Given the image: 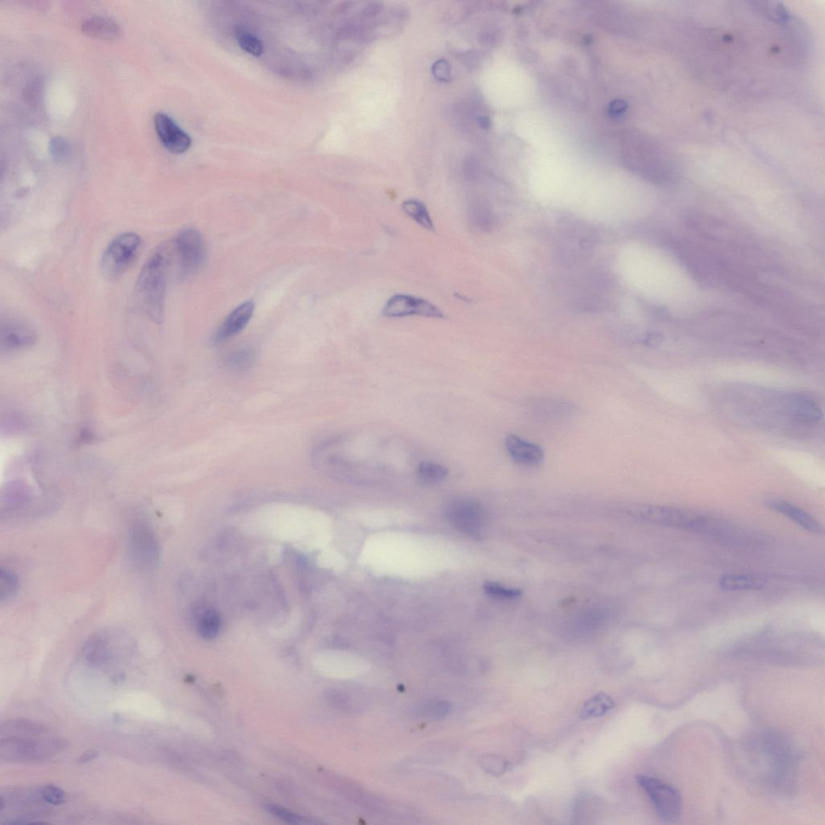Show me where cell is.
<instances>
[{
  "label": "cell",
  "instance_id": "cell-24",
  "mask_svg": "<svg viewBox=\"0 0 825 825\" xmlns=\"http://www.w3.org/2000/svg\"><path fill=\"white\" fill-rule=\"evenodd\" d=\"M402 210L409 218L416 222L423 229L428 231L435 229L433 220L430 217L428 208L422 202L417 200V199H408L403 203Z\"/></svg>",
  "mask_w": 825,
  "mask_h": 825
},
{
  "label": "cell",
  "instance_id": "cell-4",
  "mask_svg": "<svg viewBox=\"0 0 825 825\" xmlns=\"http://www.w3.org/2000/svg\"><path fill=\"white\" fill-rule=\"evenodd\" d=\"M637 782L650 798L660 820L668 824L678 822L682 814V798L678 790L647 776H637Z\"/></svg>",
  "mask_w": 825,
  "mask_h": 825
},
{
  "label": "cell",
  "instance_id": "cell-18",
  "mask_svg": "<svg viewBox=\"0 0 825 825\" xmlns=\"http://www.w3.org/2000/svg\"><path fill=\"white\" fill-rule=\"evenodd\" d=\"M45 732L47 730L42 725L24 719L11 720L1 725V737L42 736Z\"/></svg>",
  "mask_w": 825,
  "mask_h": 825
},
{
  "label": "cell",
  "instance_id": "cell-10",
  "mask_svg": "<svg viewBox=\"0 0 825 825\" xmlns=\"http://www.w3.org/2000/svg\"><path fill=\"white\" fill-rule=\"evenodd\" d=\"M156 132L162 144L169 152L181 155L190 150L192 140L171 118L164 113L155 116Z\"/></svg>",
  "mask_w": 825,
  "mask_h": 825
},
{
  "label": "cell",
  "instance_id": "cell-7",
  "mask_svg": "<svg viewBox=\"0 0 825 825\" xmlns=\"http://www.w3.org/2000/svg\"><path fill=\"white\" fill-rule=\"evenodd\" d=\"M128 554L131 561L142 571H150L159 559L157 539L152 527L145 522H136L131 528L128 536Z\"/></svg>",
  "mask_w": 825,
  "mask_h": 825
},
{
  "label": "cell",
  "instance_id": "cell-17",
  "mask_svg": "<svg viewBox=\"0 0 825 825\" xmlns=\"http://www.w3.org/2000/svg\"><path fill=\"white\" fill-rule=\"evenodd\" d=\"M110 645L105 635H95L83 647V656L90 665L104 663L110 658Z\"/></svg>",
  "mask_w": 825,
  "mask_h": 825
},
{
  "label": "cell",
  "instance_id": "cell-1",
  "mask_svg": "<svg viewBox=\"0 0 825 825\" xmlns=\"http://www.w3.org/2000/svg\"><path fill=\"white\" fill-rule=\"evenodd\" d=\"M174 258V244L157 248L146 261L136 284V297L142 309L157 324L162 323L168 274Z\"/></svg>",
  "mask_w": 825,
  "mask_h": 825
},
{
  "label": "cell",
  "instance_id": "cell-27",
  "mask_svg": "<svg viewBox=\"0 0 825 825\" xmlns=\"http://www.w3.org/2000/svg\"><path fill=\"white\" fill-rule=\"evenodd\" d=\"M237 41L242 49L248 54L259 56L263 53V44L260 40L248 32L241 31L237 34Z\"/></svg>",
  "mask_w": 825,
  "mask_h": 825
},
{
  "label": "cell",
  "instance_id": "cell-15",
  "mask_svg": "<svg viewBox=\"0 0 825 825\" xmlns=\"http://www.w3.org/2000/svg\"><path fill=\"white\" fill-rule=\"evenodd\" d=\"M81 30L86 35L104 40H116L123 35L117 22L107 17L95 16L82 21Z\"/></svg>",
  "mask_w": 825,
  "mask_h": 825
},
{
  "label": "cell",
  "instance_id": "cell-2",
  "mask_svg": "<svg viewBox=\"0 0 825 825\" xmlns=\"http://www.w3.org/2000/svg\"><path fill=\"white\" fill-rule=\"evenodd\" d=\"M38 736L1 737L0 756L6 761H43L58 755L66 748V742L59 738H38Z\"/></svg>",
  "mask_w": 825,
  "mask_h": 825
},
{
  "label": "cell",
  "instance_id": "cell-5",
  "mask_svg": "<svg viewBox=\"0 0 825 825\" xmlns=\"http://www.w3.org/2000/svg\"><path fill=\"white\" fill-rule=\"evenodd\" d=\"M640 519L666 527L704 531L710 526L707 517L690 510L667 506H646L639 512Z\"/></svg>",
  "mask_w": 825,
  "mask_h": 825
},
{
  "label": "cell",
  "instance_id": "cell-16",
  "mask_svg": "<svg viewBox=\"0 0 825 825\" xmlns=\"http://www.w3.org/2000/svg\"><path fill=\"white\" fill-rule=\"evenodd\" d=\"M790 413L802 422L818 423L822 418V411L817 403L811 398L800 395H794L788 399Z\"/></svg>",
  "mask_w": 825,
  "mask_h": 825
},
{
  "label": "cell",
  "instance_id": "cell-3",
  "mask_svg": "<svg viewBox=\"0 0 825 825\" xmlns=\"http://www.w3.org/2000/svg\"><path fill=\"white\" fill-rule=\"evenodd\" d=\"M140 246V238L133 232H125L114 238L102 254V274L108 280L121 277L133 264Z\"/></svg>",
  "mask_w": 825,
  "mask_h": 825
},
{
  "label": "cell",
  "instance_id": "cell-23",
  "mask_svg": "<svg viewBox=\"0 0 825 825\" xmlns=\"http://www.w3.org/2000/svg\"><path fill=\"white\" fill-rule=\"evenodd\" d=\"M195 616L199 634L206 639H215L220 627V618L217 612L207 610L200 613L198 610Z\"/></svg>",
  "mask_w": 825,
  "mask_h": 825
},
{
  "label": "cell",
  "instance_id": "cell-28",
  "mask_svg": "<svg viewBox=\"0 0 825 825\" xmlns=\"http://www.w3.org/2000/svg\"><path fill=\"white\" fill-rule=\"evenodd\" d=\"M40 800L50 805L59 806L64 804L66 794L60 788L49 784L42 787L37 792Z\"/></svg>",
  "mask_w": 825,
  "mask_h": 825
},
{
  "label": "cell",
  "instance_id": "cell-19",
  "mask_svg": "<svg viewBox=\"0 0 825 825\" xmlns=\"http://www.w3.org/2000/svg\"><path fill=\"white\" fill-rule=\"evenodd\" d=\"M614 707L615 702L613 699L606 693L601 692L584 703L580 709L579 716L584 720L599 718L610 712Z\"/></svg>",
  "mask_w": 825,
  "mask_h": 825
},
{
  "label": "cell",
  "instance_id": "cell-13",
  "mask_svg": "<svg viewBox=\"0 0 825 825\" xmlns=\"http://www.w3.org/2000/svg\"><path fill=\"white\" fill-rule=\"evenodd\" d=\"M254 310L255 304L253 301H247L239 306L222 323L215 335V342L223 343L240 334L251 320Z\"/></svg>",
  "mask_w": 825,
  "mask_h": 825
},
{
  "label": "cell",
  "instance_id": "cell-36",
  "mask_svg": "<svg viewBox=\"0 0 825 825\" xmlns=\"http://www.w3.org/2000/svg\"><path fill=\"white\" fill-rule=\"evenodd\" d=\"M98 755H99L98 751H96L95 749L88 750V751H86V752L83 753L81 755L80 758H79V759H78V762H79V764H88V762L95 759L96 758V757Z\"/></svg>",
  "mask_w": 825,
  "mask_h": 825
},
{
  "label": "cell",
  "instance_id": "cell-38",
  "mask_svg": "<svg viewBox=\"0 0 825 825\" xmlns=\"http://www.w3.org/2000/svg\"><path fill=\"white\" fill-rule=\"evenodd\" d=\"M477 122L480 126L483 129H488L490 126V121L486 116H479L477 118Z\"/></svg>",
  "mask_w": 825,
  "mask_h": 825
},
{
  "label": "cell",
  "instance_id": "cell-37",
  "mask_svg": "<svg viewBox=\"0 0 825 825\" xmlns=\"http://www.w3.org/2000/svg\"><path fill=\"white\" fill-rule=\"evenodd\" d=\"M380 9H381V6L380 4L373 3V4L367 6V7L365 9H363V14L366 16H374L375 14H377L378 13H379Z\"/></svg>",
  "mask_w": 825,
  "mask_h": 825
},
{
  "label": "cell",
  "instance_id": "cell-33",
  "mask_svg": "<svg viewBox=\"0 0 825 825\" xmlns=\"http://www.w3.org/2000/svg\"><path fill=\"white\" fill-rule=\"evenodd\" d=\"M432 73L441 82H448L452 78V66L445 59H440L432 65Z\"/></svg>",
  "mask_w": 825,
  "mask_h": 825
},
{
  "label": "cell",
  "instance_id": "cell-9",
  "mask_svg": "<svg viewBox=\"0 0 825 825\" xmlns=\"http://www.w3.org/2000/svg\"><path fill=\"white\" fill-rule=\"evenodd\" d=\"M383 315L386 318H397L409 316H422L433 318H443L442 311L428 300L407 294H396L387 301Z\"/></svg>",
  "mask_w": 825,
  "mask_h": 825
},
{
  "label": "cell",
  "instance_id": "cell-20",
  "mask_svg": "<svg viewBox=\"0 0 825 825\" xmlns=\"http://www.w3.org/2000/svg\"><path fill=\"white\" fill-rule=\"evenodd\" d=\"M470 219L471 223L483 231H491L495 226L494 213L485 200H475L471 204Z\"/></svg>",
  "mask_w": 825,
  "mask_h": 825
},
{
  "label": "cell",
  "instance_id": "cell-21",
  "mask_svg": "<svg viewBox=\"0 0 825 825\" xmlns=\"http://www.w3.org/2000/svg\"><path fill=\"white\" fill-rule=\"evenodd\" d=\"M719 586L724 591H740L759 590L764 584L760 579L747 574H726L720 579Z\"/></svg>",
  "mask_w": 825,
  "mask_h": 825
},
{
  "label": "cell",
  "instance_id": "cell-12",
  "mask_svg": "<svg viewBox=\"0 0 825 825\" xmlns=\"http://www.w3.org/2000/svg\"><path fill=\"white\" fill-rule=\"evenodd\" d=\"M505 446L509 456L517 464L533 466L541 464L544 459L545 453L541 446L519 435H509L506 437Z\"/></svg>",
  "mask_w": 825,
  "mask_h": 825
},
{
  "label": "cell",
  "instance_id": "cell-6",
  "mask_svg": "<svg viewBox=\"0 0 825 825\" xmlns=\"http://www.w3.org/2000/svg\"><path fill=\"white\" fill-rule=\"evenodd\" d=\"M174 253L179 263V275L181 281L196 275L205 258V244L201 233L195 229L181 231L173 242Z\"/></svg>",
  "mask_w": 825,
  "mask_h": 825
},
{
  "label": "cell",
  "instance_id": "cell-32",
  "mask_svg": "<svg viewBox=\"0 0 825 825\" xmlns=\"http://www.w3.org/2000/svg\"><path fill=\"white\" fill-rule=\"evenodd\" d=\"M49 151L55 161L64 162L70 156L71 147L65 139L54 138L50 141Z\"/></svg>",
  "mask_w": 825,
  "mask_h": 825
},
{
  "label": "cell",
  "instance_id": "cell-26",
  "mask_svg": "<svg viewBox=\"0 0 825 825\" xmlns=\"http://www.w3.org/2000/svg\"><path fill=\"white\" fill-rule=\"evenodd\" d=\"M20 582L16 574L9 569L2 568L0 572V599L8 601L17 593Z\"/></svg>",
  "mask_w": 825,
  "mask_h": 825
},
{
  "label": "cell",
  "instance_id": "cell-14",
  "mask_svg": "<svg viewBox=\"0 0 825 825\" xmlns=\"http://www.w3.org/2000/svg\"><path fill=\"white\" fill-rule=\"evenodd\" d=\"M769 507L788 517L807 531L816 534L824 533L822 525L814 517L804 510L799 508L798 506L786 502V500H771L769 502Z\"/></svg>",
  "mask_w": 825,
  "mask_h": 825
},
{
  "label": "cell",
  "instance_id": "cell-25",
  "mask_svg": "<svg viewBox=\"0 0 825 825\" xmlns=\"http://www.w3.org/2000/svg\"><path fill=\"white\" fill-rule=\"evenodd\" d=\"M254 361V351L250 349H242L233 352L227 358L226 363L234 372H243L251 368Z\"/></svg>",
  "mask_w": 825,
  "mask_h": 825
},
{
  "label": "cell",
  "instance_id": "cell-22",
  "mask_svg": "<svg viewBox=\"0 0 825 825\" xmlns=\"http://www.w3.org/2000/svg\"><path fill=\"white\" fill-rule=\"evenodd\" d=\"M449 475L447 466L440 464L423 461L418 465L416 476L421 483L435 486L446 480Z\"/></svg>",
  "mask_w": 825,
  "mask_h": 825
},
{
  "label": "cell",
  "instance_id": "cell-31",
  "mask_svg": "<svg viewBox=\"0 0 825 825\" xmlns=\"http://www.w3.org/2000/svg\"><path fill=\"white\" fill-rule=\"evenodd\" d=\"M485 590L488 595L500 599L512 600L521 596L519 589L505 588L502 585L492 582L486 584Z\"/></svg>",
  "mask_w": 825,
  "mask_h": 825
},
{
  "label": "cell",
  "instance_id": "cell-30",
  "mask_svg": "<svg viewBox=\"0 0 825 825\" xmlns=\"http://www.w3.org/2000/svg\"><path fill=\"white\" fill-rule=\"evenodd\" d=\"M481 766L488 773H491L493 776H500L507 770L508 762L502 757L489 754L482 757Z\"/></svg>",
  "mask_w": 825,
  "mask_h": 825
},
{
  "label": "cell",
  "instance_id": "cell-34",
  "mask_svg": "<svg viewBox=\"0 0 825 825\" xmlns=\"http://www.w3.org/2000/svg\"><path fill=\"white\" fill-rule=\"evenodd\" d=\"M269 810L271 812V813H272V814L277 816L279 818H281L282 820L286 821L287 822L294 824L298 823L300 821L299 817L293 814V813L287 811L286 809H282V807L270 805L269 806Z\"/></svg>",
  "mask_w": 825,
  "mask_h": 825
},
{
  "label": "cell",
  "instance_id": "cell-29",
  "mask_svg": "<svg viewBox=\"0 0 825 825\" xmlns=\"http://www.w3.org/2000/svg\"><path fill=\"white\" fill-rule=\"evenodd\" d=\"M451 704L442 701H433L426 703L421 709V713L430 719H441L445 718L451 712Z\"/></svg>",
  "mask_w": 825,
  "mask_h": 825
},
{
  "label": "cell",
  "instance_id": "cell-11",
  "mask_svg": "<svg viewBox=\"0 0 825 825\" xmlns=\"http://www.w3.org/2000/svg\"><path fill=\"white\" fill-rule=\"evenodd\" d=\"M36 339L35 331L24 322L11 318L1 323L0 347L2 351H13L28 348L36 342Z\"/></svg>",
  "mask_w": 825,
  "mask_h": 825
},
{
  "label": "cell",
  "instance_id": "cell-35",
  "mask_svg": "<svg viewBox=\"0 0 825 825\" xmlns=\"http://www.w3.org/2000/svg\"><path fill=\"white\" fill-rule=\"evenodd\" d=\"M627 109V102L622 100H617L612 102L610 106V113L613 117H618L622 115L625 110Z\"/></svg>",
  "mask_w": 825,
  "mask_h": 825
},
{
  "label": "cell",
  "instance_id": "cell-8",
  "mask_svg": "<svg viewBox=\"0 0 825 825\" xmlns=\"http://www.w3.org/2000/svg\"><path fill=\"white\" fill-rule=\"evenodd\" d=\"M453 526L470 536H480L486 524V514L479 504L469 500H454L447 510Z\"/></svg>",
  "mask_w": 825,
  "mask_h": 825
}]
</instances>
